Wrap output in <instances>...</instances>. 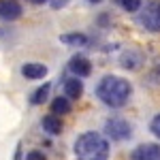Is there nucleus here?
<instances>
[{"label": "nucleus", "instance_id": "6ab92c4d", "mask_svg": "<svg viewBox=\"0 0 160 160\" xmlns=\"http://www.w3.org/2000/svg\"><path fill=\"white\" fill-rule=\"evenodd\" d=\"M51 4H53V9H58V7H62V4H66V0H53Z\"/></svg>", "mask_w": 160, "mask_h": 160}, {"label": "nucleus", "instance_id": "39448f33", "mask_svg": "<svg viewBox=\"0 0 160 160\" xmlns=\"http://www.w3.org/2000/svg\"><path fill=\"white\" fill-rule=\"evenodd\" d=\"M143 62H145V56L139 49H132V47L126 49L120 56V66H122L124 71H139L143 66Z\"/></svg>", "mask_w": 160, "mask_h": 160}, {"label": "nucleus", "instance_id": "ddd939ff", "mask_svg": "<svg viewBox=\"0 0 160 160\" xmlns=\"http://www.w3.org/2000/svg\"><path fill=\"white\" fill-rule=\"evenodd\" d=\"M71 100L66 98V96H58V98H53L51 102V113L53 115H64V113H71Z\"/></svg>", "mask_w": 160, "mask_h": 160}, {"label": "nucleus", "instance_id": "aec40b11", "mask_svg": "<svg viewBox=\"0 0 160 160\" xmlns=\"http://www.w3.org/2000/svg\"><path fill=\"white\" fill-rule=\"evenodd\" d=\"M19 156H22V145H17V152H15V160H19Z\"/></svg>", "mask_w": 160, "mask_h": 160}, {"label": "nucleus", "instance_id": "423d86ee", "mask_svg": "<svg viewBox=\"0 0 160 160\" xmlns=\"http://www.w3.org/2000/svg\"><path fill=\"white\" fill-rule=\"evenodd\" d=\"M130 160H160L158 143H141L130 152Z\"/></svg>", "mask_w": 160, "mask_h": 160}, {"label": "nucleus", "instance_id": "f03ea898", "mask_svg": "<svg viewBox=\"0 0 160 160\" xmlns=\"http://www.w3.org/2000/svg\"><path fill=\"white\" fill-rule=\"evenodd\" d=\"M111 154L109 139L100 132H83L75 141L77 160H107Z\"/></svg>", "mask_w": 160, "mask_h": 160}, {"label": "nucleus", "instance_id": "1a4fd4ad", "mask_svg": "<svg viewBox=\"0 0 160 160\" xmlns=\"http://www.w3.org/2000/svg\"><path fill=\"white\" fill-rule=\"evenodd\" d=\"M81 94H83V83H81V79L79 77H71V79H66L64 81V96L68 100H79L81 98Z\"/></svg>", "mask_w": 160, "mask_h": 160}, {"label": "nucleus", "instance_id": "20e7f679", "mask_svg": "<svg viewBox=\"0 0 160 160\" xmlns=\"http://www.w3.org/2000/svg\"><path fill=\"white\" fill-rule=\"evenodd\" d=\"M139 24L148 32H160V0H148L145 2V9L139 15Z\"/></svg>", "mask_w": 160, "mask_h": 160}, {"label": "nucleus", "instance_id": "412c9836", "mask_svg": "<svg viewBox=\"0 0 160 160\" xmlns=\"http://www.w3.org/2000/svg\"><path fill=\"white\" fill-rule=\"evenodd\" d=\"M34 4H43V2H47V0H32Z\"/></svg>", "mask_w": 160, "mask_h": 160}, {"label": "nucleus", "instance_id": "f3484780", "mask_svg": "<svg viewBox=\"0 0 160 160\" xmlns=\"http://www.w3.org/2000/svg\"><path fill=\"white\" fill-rule=\"evenodd\" d=\"M149 130H152V135H156L160 139V113H156L154 120L149 122Z\"/></svg>", "mask_w": 160, "mask_h": 160}, {"label": "nucleus", "instance_id": "2eb2a0df", "mask_svg": "<svg viewBox=\"0 0 160 160\" xmlns=\"http://www.w3.org/2000/svg\"><path fill=\"white\" fill-rule=\"evenodd\" d=\"M118 2H120V7L124 11H128V13H137L141 9V4H143V0H118Z\"/></svg>", "mask_w": 160, "mask_h": 160}, {"label": "nucleus", "instance_id": "9d476101", "mask_svg": "<svg viewBox=\"0 0 160 160\" xmlns=\"http://www.w3.org/2000/svg\"><path fill=\"white\" fill-rule=\"evenodd\" d=\"M22 75L26 79H43L47 75V66L41 64V62H28L22 66Z\"/></svg>", "mask_w": 160, "mask_h": 160}, {"label": "nucleus", "instance_id": "9b49d317", "mask_svg": "<svg viewBox=\"0 0 160 160\" xmlns=\"http://www.w3.org/2000/svg\"><path fill=\"white\" fill-rule=\"evenodd\" d=\"M60 41L68 47H83L88 45V37L83 32H66V34H60Z\"/></svg>", "mask_w": 160, "mask_h": 160}, {"label": "nucleus", "instance_id": "4468645a", "mask_svg": "<svg viewBox=\"0 0 160 160\" xmlns=\"http://www.w3.org/2000/svg\"><path fill=\"white\" fill-rule=\"evenodd\" d=\"M49 90H51L49 83H43V86L38 88V90H34V92H32V96H30V102H32V105H43V102L47 100V96H49Z\"/></svg>", "mask_w": 160, "mask_h": 160}, {"label": "nucleus", "instance_id": "0eeeda50", "mask_svg": "<svg viewBox=\"0 0 160 160\" xmlns=\"http://www.w3.org/2000/svg\"><path fill=\"white\" fill-rule=\"evenodd\" d=\"M22 13H24V9L17 0H0V19L15 22L22 17Z\"/></svg>", "mask_w": 160, "mask_h": 160}, {"label": "nucleus", "instance_id": "6e6552de", "mask_svg": "<svg viewBox=\"0 0 160 160\" xmlns=\"http://www.w3.org/2000/svg\"><path fill=\"white\" fill-rule=\"evenodd\" d=\"M68 71L75 75V77H90L92 73V62L88 60L86 56H73L71 62H68Z\"/></svg>", "mask_w": 160, "mask_h": 160}, {"label": "nucleus", "instance_id": "7ed1b4c3", "mask_svg": "<svg viewBox=\"0 0 160 160\" xmlns=\"http://www.w3.org/2000/svg\"><path fill=\"white\" fill-rule=\"evenodd\" d=\"M105 135L109 137L111 141H126V139L132 137V126H130L128 120L113 115L105 122Z\"/></svg>", "mask_w": 160, "mask_h": 160}, {"label": "nucleus", "instance_id": "f257e3e1", "mask_svg": "<svg viewBox=\"0 0 160 160\" xmlns=\"http://www.w3.org/2000/svg\"><path fill=\"white\" fill-rule=\"evenodd\" d=\"M132 94V86L128 79H122L118 75H107L102 77L96 86V96L100 98V102H105L107 107L120 109L124 107Z\"/></svg>", "mask_w": 160, "mask_h": 160}, {"label": "nucleus", "instance_id": "dca6fc26", "mask_svg": "<svg viewBox=\"0 0 160 160\" xmlns=\"http://www.w3.org/2000/svg\"><path fill=\"white\" fill-rule=\"evenodd\" d=\"M148 81L154 83V86H160V62L152 66V71L148 73Z\"/></svg>", "mask_w": 160, "mask_h": 160}, {"label": "nucleus", "instance_id": "a211bd4d", "mask_svg": "<svg viewBox=\"0 0 160 160\" xmlns=\"http://www.w3.org/2000/svg\"><path fill=\"white\" fill-rule=\"evenodd\" d=\"M26 160H47V158H45V154H43V152L34 149V152H30V154L26 156Z\"/></svg>", "mask_w": 160, "mask_h": 160}, {"label": "nucleus", "instance_id": "f8f14e48", "mask_svg": "<svg viewBox=\"0 0 160 160\" xmlns=\"http://www.w3.org/2000/svg\"><path fill=\"white\" fill-rule=\"evenodd\" d=\"M62 128H64V126H62V120L58 115L51 113V115H45V118H43V130H45V132H49V135H60Z\"/></svg>", "mask_w": 160, "mask_h": 160}, {"label": "nucleus", "instance_id": "4be33fe9", "mask_svg": "<svg viewBox=\"0 0 160 160\" xmlns=\"http://www.w3.org/2000/svg\"><path fill=\"white\" fill-rule=\"evenodd\" d=\"M90 2H92V4H98V2H102V0H90Z\"/></svg>", "mask_w": 160, "mask_h": 160}]
</instances>
